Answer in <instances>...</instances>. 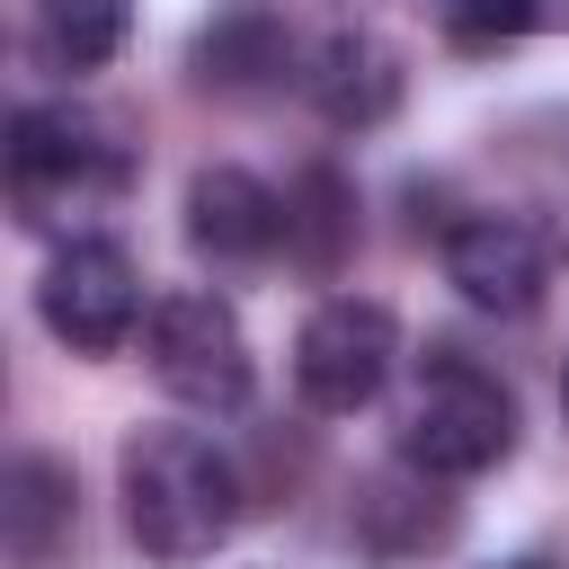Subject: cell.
<instances>
[{"label":"cell","mask_w":569,"mask_h":569,"mask_svg":"<svg viewBox=\"0 0 569 569\" xmlns=\"http://www.w3.org/2000/svg\"><path fill=\"white\" fill-rule=\"evenodd\" d=\"M116 498H124V533L151 569H196L213 560L240 516H249V489H240V462L204 436V427H133L124 453H116Z\"/></svg>","instance_id":"cell-1"},{"label":"cell","mask_w":569,"mask_h":569,"mask_svg":"<svg viewBox=\"0 0 569 569\" xmlns=\"http://www.w3.org/2000/svg\"><path fill=\"white\" fill-rule=\"evenodd\" d=\"M0 160H9V204L36 231L80 222V213H98V204H116L133 187V142L80 98H27L9 116Z\"/></svg>","instance_id":"cell-2"},{"label":"cell","mask_w":569,"mask_h":569,"mask_svg":"<svg viewBox=\"0 0 569 569\" xmlns=\"http://www.w3.org/2000/svg\"><path fill=\"white\" fill-rule=\"evenodd\" d=\"M507 453H516V391L489 365H471L462 347H436L400 409V462H418L436 480H480Z\"/></svg>","instance_id":"cell-3"},{"label":"cell","mask_w":569,"mask_h":569,"mask_svg":"<svg viewBox=\"0 0 569 569\" xmlns=\"http://www.w3.org/2000/svg\"><path fill=\"white\" fill-rule=\"evenodd\" d=\"M142 365H151V382H160L178 409H204V418H231V409H249V391H258L249 329H240V311H231L222 293H204V284H178V293L151 302V320H142Z\"/></svg>","instance_id":"cell-4"},{"label":"cell","mask_w":569,"mask_h":569,"mask_svg":"<svg viewBox=\"0 0 569 569\" xmlns=\"http://www.w3.org/2000/svg\"><path fill=\"white\" fill-rule=\"evenodd\" d=\"M36 320H44L71 356H116V347L151 320V302H142V267L124 258V240H107V231H71V240L44 258V276H36Z\"/></svg>","instance_id":"cell-5"},{"label":"cell","mask_w":569,"mask_h":569,"mask_svg":"<svg viewBox=\"0 0 569 569\" xmlns=\"http://www.w3.org/2000/svg\"><path fill=\"white\" fill-rule=\"evenodd\" d=\"M391 365H400V320H391V302H373V293H329V302L293 329V391H302V409H320V418L373 409L382 382H391Z\"/></svg>","instance_id":"cell-6"},{"label":"cell","mask_w":569,"mask_h":569,"mask_svg":"<svg viewBox=\"0 0 569 569\" xmlns=\"http://www.w3.org/2000/svg\"><path fill=\"white\" fill-rule=\"evenodd\" d=\"M436 258H445V276H453V293H462L471 311L525 320V311H542L560 249H551L516 204H462V213L436 222Z\"/></svg>","instance_id":"cell-7"},{"label":"cell","mask_w":569,"mask_h":569,"mask_svg":"<svg viewBox=\"0 0 569 569\" xmlns=\"http://www.w3.org/2000/svg\"><path fill=\"white\" fill-rule=\"evenodd\" d=\"M453 533H462L453 480H436V471H418V462H400V453H391L382 471H365L356 498H347V542H356L365 569H418V560H436Z\"/></svg>","instance_id":"cell-8"},{"label":"cell","mask_w":569,"mask_h":569,"mask_svg":"<svg viewBox=\"0 0 569 569\" xmlns=\"http://www.w3.org/2000/svg\"><path fill=\"white\" fill-rule=\"evenodd\" d=\"M187 80L204 98H267V89L302 80L284 9H267V0H213V18L187 36Z\"/></svg>","instance_id":"cell-9"},{"label":"cell","mask_w":569,"mask_h":569,"mask_svg":"<svg viewBox=\"0 0 569 569\" xmlns=\"http://www.w3.org/2000/svg\"><path fill=\"white\" fill-rule=\"evenodd\" d=\"M284 240H293V213H284V196H276L258 169L213 160V169L187 178V249H196V258H213V267H258V258H276Z\"/></svg>","instance_id":"cell-10"},{"label":"cell","mask_w":569,"mask_h":569,"mask_svg":"<svg viewBox=\"0 0 569 569\" xmlns=\"http://www.w3.org/2000/svg\"><path fill=\"white\" fill-rule=\"evenodd\" d=\"M80 533V480L62 453H9V480H0V551L9 569H53Z\"/></svg>","instance_id":"cell-11"},{"label":"cell","mask_w":569,"mask_h":569,"mask_svg":"<svg viewBox=\"0 0 569 569\" xmlns=\"http://www.w3.org/2000/svg\"><path fill=\"white\" fill-rule=\"evenodd\" d=\"M302 98L320 107V124L373 133V124H391V107H400V53H391L382 36H365V27H338V36L302 62Z\"/></svg>","instance_id":"cell-12"},{"label":"cell","mask_w":569,"mask_h":569,"mask_svg":"<svg viewBox=\"0 0 569 569\" xmlns=\"http://www.w3.org/2000/svg\"><path fill=\"white\" fill-rule=\"evenodd\" d=\"M133 36V0H36L27 9V44L53 80H89L124 53Z\"/></svg>","instance_id":"cell-13"},{"label":"cell","mask_w":569,"mask_h":569,"mask_svg":"<svg viewBox=\"0 0 569 569\" xmlns=\"http://www.w3.org/2000/svg\"><path fill=\"white\" fill-rule=\"evenodd\" d=\"M560 18H569V0H445L436 9L453 53H498V44H525V36L560 27Z\"/></svg>","instance_id":"cell-14"},{"label":"cell","mask_w":569,"mask_h":569,"mask_svg":"<svg viewBox=\"0 0 569 569\" xmlns=\"http://www.w3.org/2000/svg\"><path fill=\"white\" fill-rule=\"evenodd\" d=\"M284 213H293V240H284V249H302L311 267H338V240H347V187H338L329 169H311V178L284 196Z\"/></svg>","instance_id":"cell-15"},{"label":"cell","mask_w":569,"mask_h":569,"mask_svg":"<svg viewBox=\"0 0 569 569\" xmlns=\"http://www.w3.org/2000/svg\"><path fill=\"white\" fill-rule=\"evenodd\" d=\"M489 569H551V560H489Z\"/></svg>","instance_id":"cell-16"},{"label":"cell","mask_w":569,"mask_h":569,"mask_svg":"<svg viewBox=\"0 0 569 569\" xmlns=\"http://www.w3.org/2000/svg\"><path fill=\"white\" fill-rule=\"evenodd\" d=\"M560 418H569V365H560Z\"/></svg>","instance_id":"cell-17"}]
</instances>
